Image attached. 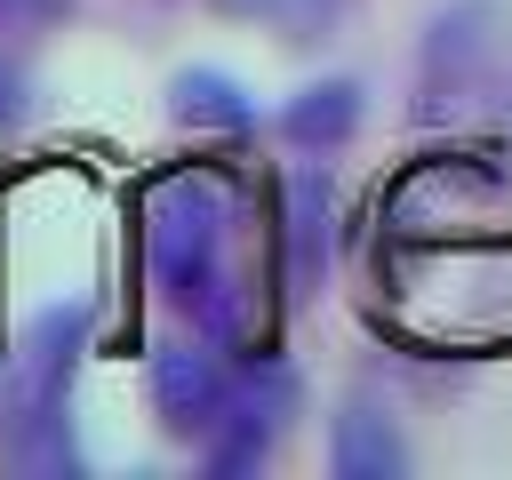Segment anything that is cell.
I'll return each mask as SVG.
<instances>
[{
    "mask_svg": "<svg viewBox=\"0 0 512 480\" xmlns=\"http://www.w3.org/2000/svg\"><path fill=\"white\" fill-rule=\"evenodd\" d=\"M144 392H152V416L168 440H208V424L232 392V360L216 344H160L144 368Z\"/></svg>",
    "mask_w": 512,
    "mask_h": 480,
    "instance_id": "277c9868",
    "label": "cell"
},
{
    "mask_svg": "<svg viewBox=\"0 0 512 480\" xmlns=\"http://www.w3.org/2000/svg\"><path fill=\"white\" fill-rule=\"evenodd\" d=\"M352 128H360V80H312L280 104V136L296 152H336L352 144Z\"/></svg>",
    "mask_w": 512,
    "mask_h": 480,
    "instance_id": "52a82bcc",
    "label": "cell"
},
{
    "mask_svg": "<svg viewBox=\"0 0 512 480\" xmlns=\"http://www.w3.org/2000/svg\"><path fill=\"white\" fill-rule=\"evenodd\" d=\"M496 64H504V8H496V0H456V8H440L432 32H424V64H416L424 112L472 104V96L496 80Z\"/></svg>",
    "mask_w": 512,
    "mask_h": 480,
    "instance_id": "7a4b0ae2",
    "label": "cell"
},
{
    "mask_svg": "<svg viewBox=\"0 0 512 480\" xmlns=\"http://www.w3.org/2000/svg\"><path fill=\"white\" fill-rule=\"evenodd\" d=\"M288 416H296V376H288L280 360L232 368V392H224V408H216V424H208V440H200L208 472H248V464H264V456L280 448Z\"/></svg>",
    "mask_w": 512,
    "mask_h": 480,
    "instance_id": "3957f363",
    "label": "cell"
},
{
    "mask_svg": "<svg viewBox=\"0 0 512 480\" xmlns=\"http://www.w3.org/2000/svg\"><path fill=\"white\" fill-rule=\"evenodd\" d=\"M288 264H296L304 288L328 272V184L320 176H296L288 184Z\"/></svg>",
    "mask_w": 512,
    "mask_h": 480,
    "instance_id": "ba28073f",
    "label": "cell"
},
{
    "mask_svg": "<svg viewBox=\"0 0 512 480\" xmlns=\"http://www.w3.org/2000/svg\"><path fill=\"white\" fill-rule=\"evenodd\" d=\"M144 264L160 296L208 336H240V264H232V192L216 176H168L144 192Z\"/></svg>",
    "mask_w": 512,
    "mask_h": 480,
    "instance_id": "6da1fadb",
    "label": "cell"
},
{
    "mask_svg": "<svg viewBox=\"0 0 512 480\" xmlns=\"http://www.w3.org/2000/svg\"><path fill=\"white\" fill-rule=\"evenodd\" d=\"M168 112H176V128H208V136H248V128H256L248 88H240L232 72H216V64L176 72V80H168Z\"/></svg>",
    "mask_w": 512,
    "mask_h": 480,
    "instance_id": "8992f818",
    "label": "cell"
},
{
    "mask_svg": "<svg viewBox=\"0 0 512 480\" xmlns=\"http://www.w3.org/2000/svg\"><path fill=\"white\" fill-rule=\"evenodd\" d=\"M328 464H336V480H400L408 472V440H400V424L384 408L352 400L328 424Z\"/></svg>",
    "mask_w": 512,
    "mask_h": 480,
    "instance_id": "5b68a950",
    "label": "cell"
}]
</instances>
